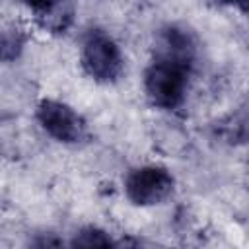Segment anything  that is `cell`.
Returning <instances> with one entry per match:
<instances>
[{"label": "cell", "mask_w": 249, "mask_h": 249, "mask_svg": "<svg viewBox=\"0 0 249 249\" xmlns=\"http://www.w3.org/2000/svg\"><path fill=\"white\" fill-rule=\"evenodd\" d=\"M198 58L195 33L177 23L161 27L156 35L154 56L144 70V93L154 107L177 109L187 95Z\"/></svg>", "instance_id": "6da1fadb"}, {"label": "cell", "mask_w": 249, "mask_h": 249, "mask_svg": "<svg viewBox=\"0 0 249 249\" xmlns=\"http://www.w3.org/2000/svg\"><path fill=\"white\" fill-rule=\"evenodd\" d=\"M80 62L97 84H113L121 78L124 60L117 41L103 29H89L82 39Z\"/></svg>", "instance_id": "7a4b0ae2"}, {"label": "cell", "mask_w": 249, "mask_h": 249, "mask_svg": "<svg viewBox=\"0 0 249 249\" xmlns=\"http://www.w3.org/2000/svg\"><path fill=\"white\" fill-rule=\"evenodd\" d=\"M41 128L62 144H80L88 138V123L84 117L64 101L41 99L35 111Z\"/></svg>", "instance_id": "3957f363"}, {"label": "cell", "mask_w": 249, "mask_h": 249, "mask_svg": "<svg viewBox=\"0 0 249 249\" xmlns=\"http://www.w3.org/2000/svg\"><path fill=\"white\" fill-rule=\"evenodd\" d=\"M175 179L161 165H140L126 173L124 195L136 206H156L173 193Z\"/></svg>", "instance_id": "277c9868"}, {"label": "cell", "mask_w": 249, "mask_h": 249, "mask_svg": "<svg viewBox=\"0 0 249 249\" xmlns=\"http://www.w3.org/2000/svg\"><path fill=\"white\" fill-rule=\"evenodd\" d=\"M37 18V23L51 33H64L74 19L70 0H19Z\"/></svg>", "instance_id": "5b68a950"}, {"label": "cell", "mask_w": 249, "mask_h": 249, "mask_svg": "<svg viewBox=\"0 0 249 249\" xmlns=\"http://www.w3.org/2000/svg\"><path fill=\"white\" fill-rule=\"evenodd\" d=\"M70 245L72 247H113L119 243L107 231H103L95 226H88V228H82L80 231L74 233Z\"/></svg>", "instance_id": "8992f818"}, {"label": "cell", "mask_w": 249, "mask_h": 249, "mask_svg": "<svg viewBox=\"0 0 249 249\" xmlns=\"http://www.w3.org/2000/svg\"><path fill=\"white\" fill-rule=\"evenodd\" d=\"M23 45H25V35L18 27L6 29L2 33V58L6 62L18 58L19 53H21V49H23Z\"/></svg>", "instance_id": "52a82bcc"}, {"label": "cell", "mask_w": 249, "mask_h": 249, "mask_svg": "<svg viewBox=\"0 0 249 249\" xmlns=\"http://www.w3.org/2000/svg\"><path fill=\"white\" fill-rule=\"evenodd\" d=\"M247 19H249V0H235V4H233Z\"/></svg>", "instance_id": "ba28073f"}, {"label": "cell", "mask_w": 249, "mask_h": 249, "mask_svg": "<svg viewBox=\"0 0 249 249\" xmlns=\"http://www.w3.org/2000/svg\"><path fill=\"white\" fill-rule=\"evenodd\" d=\"M216 4H222V6H233L235 4V0H214Z\"/></svg>", "instance_id": "9c48e42d"}]
</instances>
